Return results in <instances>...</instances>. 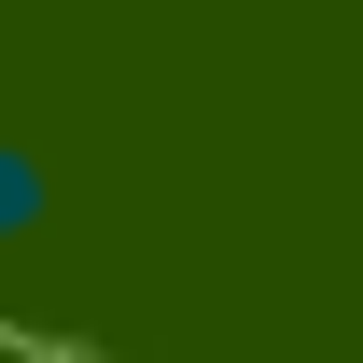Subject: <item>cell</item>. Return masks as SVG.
Segmentation results:
<instances>
[{"instance_id":"6da1fadb","label":"cell","mask_w":363,"mask_h":363,"mask_svg":"<svg viewBox=\"0 0 363 363\" xmlns=\"http://www.w3.org/2000/svg\"><path fill=\"white\" fill-rule=\"evenodd\" d=\"M56 210V182H43V154H28V140H0V238H28Z\"/></svg>"}]
</instances>
